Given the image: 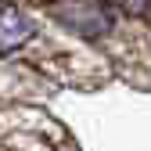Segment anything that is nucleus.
I'll return each instance as SVG.
<instances>
[{
    "label": "nucleus",
    "mask_w": 151,
    "mask_h": 151,
    "mask_svg": "<svg viewBox=\"0 0 151 151\" xmlns=\"http://www.w3.org/2000/svg\"><path fill=\"white\" fill-rule=\"evenodd\" d=\"M32 36H36L32 14L22 4H14V0H4V4H0V54L22 50Z\"/></svg>",
    "instance_id": "f257e3e1"
},
{
    "label": "nucleus",
    "mask_w": 151,
    "mask_h": 151,
    "mask_svg": "<svg viewBox=\"0 0 151 151\" xmlns=\"http://www.w3.org/2000/svg\"><path fill=\"white\" fill-rule=\"evenodd\" d=\"M58 18L79 36H104L111 29V18L104 7L97 4H86V0H72V4H61L58 7Z\"/></svg>",
    "instance_id": "f03ea898"
},
{
    "label": "nucleus",
    "mask_w": 151,
    "mask_h": 151,
    "mask_svg": "<svg viewBox=\"0 0 151 151\" xmlns=\"http://www.w3.org/2000/svg\"><path fill=\"white\" fill-rule=\"evenodd\" d=\"M111 7H119L126 14H133V18H144V22H151V0H108Z\"/></svg>",
    "instance_id": "7ed1b4c3"
}]
</instances>
